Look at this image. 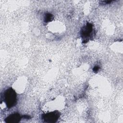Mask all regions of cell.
Here are the masks:
<instances>
[{
    "label": "cell",
    "instance_id": "277c9868",
    "mask_svg": "<svg viewBox=\"0 0 123 123\" xmlns=\"http://www.w3.org/2000/svg\"><path fill=\"white\" fill-rule=\"evenodd\" d=\"M19 119H20V116L19 115H17L16 114L11 115L6 119V120H7V122H9V123L18 122L19 121Z\"/></svg>",
    "mask_w": 123,
    "mask_h": 123
},
{
    "label": "cell",
    "instance_id": "7a4b0ae2",
    "mask_svg": "<svg viewBox=\"0 0 123 123\" xmlns=\"http://www.w3.org/2000/svg\"><path fill=\"white\" fill-rule=\"evenodd\" d=\"M59 116L58 112H51L45 114L44 116V119L46 122H54L58 118Z\"/></svg>",
    "mask_w": 123,
    "mask_h": 123
},
{
    "label": "cell",
    "instance_id": "6da1fadb",
    "mask_svg": "<svg viewBox=\"0 0 123 123\" xmlns=\"http://www.w3.org/2000/svg\"><path fill=\"white\" fill-rule=\"evenodd\" d=\"M16 93L12 88L6 90L4 95V101L9 107L13 106L16 102Z\"/></svg>",
    "mask_w": 123,
    "mask_h": 123
},
{
    "label": "cell",
    "instance_id": "3957f363",
    "mask_svg": "<svg viewBox=\"0 0 123 123\" xmlns=\"http://www.w3.org/2000/svg\"><path fill=\"white\" fill-rule=\"evenodd\" d=\"M92 30V25L90 24H87L86 27H85L82 30L81 35L83 36L84 38L87 37L88 38L89 37V36L91 35V31Z\"/></svg>",
    "mask_w": 123,
    "mask_h": 123
}]
</instances>
